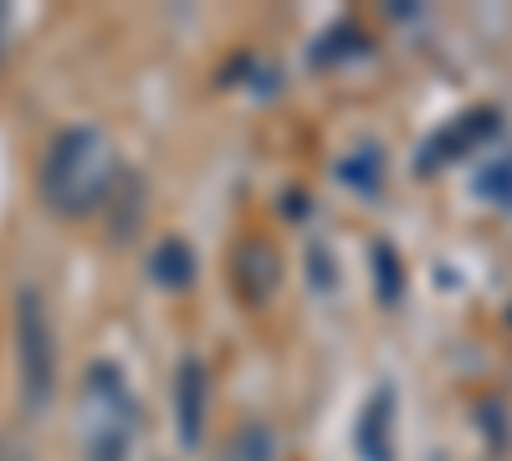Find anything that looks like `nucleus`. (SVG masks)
Wrapping results in <instances>:
<instances>
[{
	"mask_svg": "<svg viewBox=\"0 0 512 461\" xmlns=\"http://www.w3.org/2000/svg\"><path fill=\"white\" fill-rule=\"evenodd\" d=\"M118 185V159L103 129L93 123H72L47 144V159H41V200H47L52 216L82 221L93 216L98 205L113 195Z\"/></svg>",
	"mask_w": 512,
	"mask_h": 461,
	"instance_id": "obj_1",
	"label": "nucleus"
},
{
	"mask_svg": "<svg viewBox=\"0 0 512 461\" xmlns=\"http://www.w3.org/2000/svg\"><path fill=\"white\" fill-rule=\"evenodd\" d=\"M82 461H128L139 436V405L118 364H93L82 380Z\"/></svg>",
	"mask_w": 512,
	"mask_h": 461,
	"instance_id": "obj_2",
	"label": "nucleus"
},
{
	"mask_svg": "<svg viewBox=\"0 0 512 461\" xmlns=\"http://www.w3.org/2000/svg\"><path fill=\"white\" fill-rule=\"evenodd\" d=\"M16 380L21 400L31 410H47L57 390V339H52V313L36 287L16 292Z\"/></svg>",
	"mask_w": 512,
	"mask_h": 461,
	"instance_id": "obj_3",
	"label": "nucleus"
},
{
	"mask_svg": "<svg viewBox=\"0 0 512 461\" xmlns=\"http://www.w3.org/2000/svg\"><path fill=\"white\" fill-rule=\"evenodd\" d=\"M205 405H210V380L200 359H180L175 369V431L185 446H200L205 436Z\"/></svg>",
	"mask_w": 512,
	"mask_h": 461,
	"instance_id": "obj_4",
	"label": "nucleus"
},
{
	"mask_svg": "<svg viewBox=\"0 0 512 461\" xmlns=\"http://www.w3.org/2000/svg\"><path fill=\"white\" fill-rule=\"evenodd\" d=\"M492 123H497V113L492 108H482V113H461L456 123H446V129H436V139L420 149V170L431 175V170H441V164H451V159H461L466 149H477L487 134H492Z\"/></svg>",
	"mask_w": 512,
	"mask_h": 461,
	"instance_id": "obj_5",
	"label": "nucleus"
},
{
	"mask_svg": "<svg viewBox=\"0 0 512 461\" xmlns=\"http://www.w3.org/2000/svg\"><path fill=\"white\" fill-rule=\"evenodd\" d=\"M354 441H359V456L364 461H395V390L390 385H379L364 400Z\"/></svg>",
	"mask_w": 512,
	"mask_h": 461,
	"instance_id": "obj_6",
	"label": "nucleus"
},
{
	"mask_svg": "<svg viewBox=\"0 0 512 461\" xmlns=\"http://www.w3.org/2000/svg\"><path fill=\"white\" fill-rule=\"evenodd\" d=\"M149 272H154V282H164V287H185V282L195 277L190 246H185V241H159V246L149 251Z\"/></svg>",
	"mask_w": 512,
	"mask_h": 461,
	"instance_id": "obj_7",
	"label": "nucleus"
},
{
	"mask_svg": "<svg viewBox=\"0 0 512 461\" xmlns=\"http://www.w3.org/2000/svg\"><path fill=\"white\" fill-rule=\"evenodd\" d=\"M6 47H11V11L0 6V62H6Z\"/></svg>",
	"mask_w": 512,
	"mask_h": 461,
	"instance_id": "obj_8",
	"label": "nucleus"
}]
</instances>
